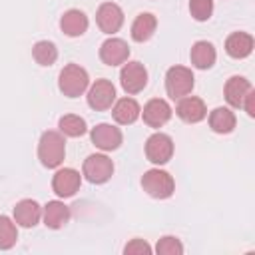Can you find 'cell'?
Listing matches in <instances>:
<instances>
[{
    "mask_svg": "<svg viewBox=\"0 0 255 255\" xmlns=\"http://www.w3.org/2000/svg\"><path fill=\"white\" fill-rule=\"evenodd\" d=\"M64 155H66L64 135L58 131H52V129L44 131L38 141V157H40L42 165L54 169L64 161Z\"/></svg>",
    "mask_w": 255,
    "mask_h": 255,
    "instance_id": "1",
    "label": "cell"
},
{
    "mask_svg": "<svg viewBox=\"0 0 255 255\" xmlns=\"http://www.w3.org/2000/svg\"><path fill=\"white\" fill-rule=\"evenodd\" d=\"M90 84V78H88V72L78 66V64H68L62 72H60V78H58V88L64 96L68 98H78L86 92Z\"/></svg>",
    "mask_w": 255,
    "mask_h": 255,
    "instance_id": "2",
    "label": "cell"
},
{
    "mask_svg": "<svg viewBox=\"0 0 255 255\" xmlns=\"http://www.w3.org/2000/svg\"><path fill=\"white\" fill-rule=\"evenodd\" d=\"M141 187L147 195L155 197V199H167L173 189H175V183H173V177L163 171V169H149L143 173L141 177Z\"/></svg>",
    "mask_w": 255,
    "mask_h": 255,
    "instance_id": "3",
    "label": "cell"
},
{
    "mask_svg": "<svg viewBox=\"0 0 255 255\" xmlns=\"http://www.w3.org/2000/svg\"><path fill=\"white\" fill-rule=\"evenodd\" d=\"M165 90L167 94L175 98H183L193 90V74L185 66H173L165 74Z\"/></svg>",
    "mask_w": 255,
    "mask_h": 255,
    "instance_id": "4",
    "label": "cell"
},
{
    "mask_svg": "<svg viewBox=\"0 0 255 255\" xmlns=\"http://www.w3.org/2000/svg\"><path fill=\"white\" fill-rule=\"evenodd\" d=\"M114 173V161L104 153H92L84 161V175L90 183H106Z\"/></svg>",
    "mask_w": 255,
    "mask_h": 255,
    "instance_id": "5",
    "label": "cell"
},
{
    "mask_svg": "<svg viewBox=\"0 0 255 255\" xmlns=\"http://www.w3.org/2000/svg\"><path fill=\"white\" fill-rule=\"evenodd\" d=\"M145 155H147V159L151 163H157V165L167 163L171 159V155H173L171 137L167 133H161V131L149 135L147 141H145Z\"/></svg>",
    "mask_w": 255,
    "mask_h": 255,
    "instance_id": "6",
    "label": "cell"
},
{
    "mask_svg": "<svg viewBox=\"0 0 255 255\" xmlns=\"http://www.w3.org/2000/svg\"><path fill=\"white\" fill-rule=\"evenodd\" d=\"M120 82L128 94H137L147 84V70L139 62H128L120 72Z\"/></svg>",
    "mask_w": 255,
    "mask_h": 255,
    "instance_id": "7",
    "label": "cell"
},
{
    "mask_svg": "<svg viewBox=\"0 0 255 255\" xmlns=\"http://www.w3.org/2000/svg\"><path fill=\"white\" fill-rule=\"evenodd\" d=\"M116 100V88L110 80H96V84L88 92V106L96 112H104L112 108Z\"/></svg>",
    "mask_w": 255,
    "mask_h": 255,
    "instance_id": "8",
    "label": "cell"
},
{
    "mask_svg": "<svg viewBox=\"0 0 255 255\" xmlns=\"http://www.w3.org/2000/svg\"><path fill=\"white\" fill-rule=\"evenodd\" d=\"M96 22H98V26H100L102 32L116 34L122 28V24H124V12H122V8L118 4L104 2L98 8V12H96Z\"/></svg>",
    "mask_w": 255,
    "mask_h": 255,
    "instance_id": "9",
    "label": "cell"
},
{
    "mask_svg": "<svg viewBox=\"0 0 255 255\" xmlns=\"http://www.w3.org/2000/svg\"><path fill=\"white\" fill-rule=\"evenodd\" d=\"M122 131L120 128L112 126V124H98L94 129H92V143L104 151H114L122 145Z\"/></svg>",
    "mask_w": 255,
    "mask_h": 255,
    "instance_id": "10",
    "label": "cell"
},
{
    "mask_svg": "<svg viewBox=\"0 0 255 255\" xmlns=\"http://www.w3.org/2000/svg\"><path fill=\"white\" fill-rule=\"evenodd\" d=\"M80 183H82V177L76 169L72 167H64V169H58L52 177V189L56 195L60 197H72L78 189H80Z\"/></svg>",
    "mask_w": 255,
    "mask_h": 255,
    "instance_id": "11",
    "label": "cell"
},
{
    "mask_svg": "<svg viewBox=\"0 0 255 255\" xmlns=\"http://www.w3.org/2000/svg\"><path fill=\"white\" fill-rule=\"evenodd\" d=\"M128 56H129V48L122 38H110L100 48V60L106 66H120L128 62Z\"/></svg>",
    "mask_w": 255,
    "mask_h": 255,
    "instance_id": "12",
    "label": "cell"
},
{
    "mask_svg": "<svg viewBox=\"0 0 255 255\" xmlns=\"http://www.w3.org/2000/svg\"><path fill=\"white\" fill-rule=\"evenodd\" d=\"M143 122L149 126V128H161L163 124L169 122L171 118V108L165 100H149L145 106H143Z\"/></svg>",
    "mask_w": 255,
    "mask_h": 255,
    "instance_id": "13",
    "label": "cell"
},
{
    "mask_svg": "<svg viewBox=\"0 0 255 255\" xmlns=\"http://www.w3.org/2000/svg\"><path fill=\"white\" fill-rule=\"evenodd\" d=\"M175 112L187 124H197V122H201L207 116V110H205L203 100H199L195 96H183V98H179V104H177V110Z\"/></svg>",
    "mask_w": 255,
    "mask_h": 255,
    "instance_id": "14",
    "label": "cell"
},
{
    "mask_svg": "<svg viewBox=\"0 0 255 255\" xmlns=\"http://www.w3.org/2000/svg\"><path fill=\"white\" fill-rule=\"evenodd\" d=\"M42 217V207L34 199H22L14 205V221L22 227H34Z\"/></svg>",
    "mask_w": 255,
    "mask_h": 255,
    "instance_id": "15",
    "label": "cell"
},
{
    "mask_svg": "<svg viewBox=\"0 0 255 255\" xmlns=\"http://www.w3.org/2000/svg\"><path fill=\"white\" fill-rule=\"evenodd\" d=\"M251 92V84L243 76H231L225 84V100L233 108H241L245 96Z\"/></svg>",
    "mask_w": 255,
    "mask_h": 255,
    "instance_id": "16",
    "label": "cell"
},
{
    "mask_svg": "<svg viewBox=\"0 0 255 255\" xmlns=\"http://www.w3.org/2000/svg\"><path fill=\"white\" fill-rule=\"evenodd\" d=\"M225 52L231 58H247L253 52V38L247 32H233L231 36H227L225 40Z\"/></svg>",
    "mask_w": 255,
    "mask_h": 255,
    "instance_id": "17",
    "label": "cell"
},
{
    "mask_svg": "<svg viewBox=\"0 0 255 255\" xmlns=\"http://www.w3.org/2000/svg\"><path fill=\"white\" fill-rule=\"evenodd\" d=\"M60 28H62V32L66 36H72V38L82 36L88 30V16L82 10L72 8V10L64 12V16L60 20Z\"/></svg>",
    "mask_w": 255,
    "mask_h": 255,
    "instance_id": "18",
    "label": "cell"
},
{
    "mask_svg": "<svg viewBox=\"0 0 255 255\" xmlns=\"http://www.w3.org/2000/svg\"><path fill=\"white\" fill-rule=\"evenodd\" d=\"M141 114V108L139 104L133 100V98H122L116 102L114 110H112V116L118 124L122 126H128V124H133Z\"/></svg>",
    "mask_w": 255,
    "mask_h": 255,
    "instance_id": "19",
    "label": "cell"
},
{
    "mask_svg": "<svg viewBox=\"0 0 255 255\" xmlns=\"http://www.w3.org/2000/svg\"><path fill=\"white\" fill-rule=\"evenodd\" d=\"M189 58H191V64H193L195 68L207 70V68H211V66L215 64L217 54H215L213 44H209V42H205V40H199V42H195V44L191 46Z\"/></svg>",
    "mask_w": 255,
    "mask_h": 255,
    "instance_id": "20",
    "label": "cell"
},
{
    "mask_svg": "<svg viewBox=\"0 0 255 255\" xmlns=\"http://www.w3.org/2000/svg\"><path fill=\"white\" fill-rule=\"evenodd\" d=\"M70 219V209L62 201H48L44 207V223L50 229H60L68 223Z\"/></svg>",
    "mask_w": 255,
    "mask_h": 255,
    "instance_id": "21",
    "label": "cell"
},
{
    "mask_svg": "<svg viewBox=\"0 0 255 255\" xmlns=\"http://www.w3.org/2000/svg\"><path fill=\"white\" fill-rule=\"evenodd\" d=\"M155 26H157L155 16L149 14V12H143V14H139V16L133 20V24H131V38H133L135 42H145V40H149V38L153 36V32H155Z\"/></svg>",
    "mask_w": 255,
    "mask_h": 255,
    "instance_id": "22",
    "label": "cell"
},
{
    "mask_svg": "<svg viewBox=\"0 0 255 255\" xmlns=\"http://www.w3.org/2000/svg\"><path fill=\"white\" fill-rule=\"evenodd\" d=\"M209 126L215 133H229L235 128V114L229 108H215L209 114Z\"/></svg>",
    "mask_w": 255,
    "mask_h": 255,
    "instance_id": "23",
    "label": "cell"
},
{
    "mask_svg": "<svg viewBox=\"0 0 255 255\" xmlns=\"http://www.w3.org/2000/svg\"><path fill=\"white\" fill-rule=\"evenodd\" d=\"M32 56L34 60L40 64V66H52L58 58V48L54 42H48V40H40L34 44L32 48Z\"/></svg>",
    "mask_w": 255,
    "mask_h": 255,
    "instance_id": "24",
    "label": "cell"
},
{
    "mask_svg": "<svg viewBox=\"0 0 255 255\" xmlns=\"http://www.w3.org/2000/svg\"><path fill=\"white\" fill-rule=\"evenodd\" d=\"M58 128L68 137H80V135L86 133V122H84V118H80L76 114L62 116L60 122H58Z\"/></svg>",
    "mask_w": 255,
    "mask_h": 255,
    "instance_id": "25",
    "label": "cell"
},
{
    "mask_svg": "<svg viewBox=\"0 0 255 255\" xmlns=\"http://www.w3.org/2000/svg\"><path fill=\"white\" fill-rule=\"evenodd\" d=\"M16 241H18L16 223L10 217L0 215V249H10L16 245Z\"/></svg>",
    "mask_w": 255,
    "mask_h": 255,
    "instance_id": "26",
    "label": "cell"
},
{
    "mask_svg": "<svg viewBox=\"0 0 255 255\" xmlns=\"http://www.w3.org/2000/svg\"><path fill=\"white\" fill-rule=\"evenodd\" d=\"M155 251L159 255H181L183 253V245L177 237H171V235H165L157 241L155 245Z\"/></svg>",
    "mask_w": 255,
    "mask_h": 255,
    "instance_id": "27",
    "label": "cell"
},
{
    "mask_svg": "<svg viewBox=\"0 0 255 255\" xmlns=\"http://www.w3.org/2000/svg\"><path fill=\"white\" fill-rule=\"evenodd\" d=\"M189 12L197 22H205L213 12V0H189Z\"/></svg>",
    "mask_w": 255,
    "mask_h": 255,
    "instance_id": "28",
    "label": "cell"
},
{
    "mask_svg": "<svg viewBox=\"0 0 255 255\" xmlns=\"http://www.w3.org/2000/svg\"><path fill=\"white\" fill-rule=\"evenodd\" d=\"M124 251L129 253V255H143V253L147 255V253L151 251V247H149L143 239H131V241L124 247Z\"/></svg>",
    "mask_w": 255,
    "mask_h": 255,
    "instance_id": "29",
    "label": "cell"
},
{
    "mask_svg": "<svg viewBox=\"0 0 255 255\" xmlns=\"http://www.w3.org/2000/svg\"><path fill=\"white\" fill-rule=\"evenodd\" d=\"M243 106H245V112L253 118L255 116V92L251 90L247 96H245V100H243Z\"/></svg>",
    "mask_w": 255,
    "mask_h": 255,
    "instance_id": "30",
    "label": "cell"
}]
</instances>
